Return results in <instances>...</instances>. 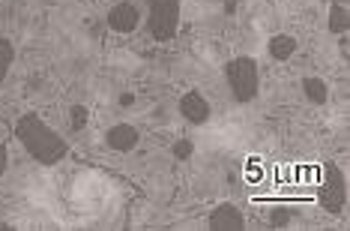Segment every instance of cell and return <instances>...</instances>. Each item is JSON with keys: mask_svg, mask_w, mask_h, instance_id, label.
<instances>
[{"mask_svg": "<svg viewBox=\"0 0 350 231\" xmlns=\"http://www.w3.org/2000/svg\"><path fill=\"white\" fill-rule=\"evenodd\" d=\"M15 138L25 145V150L39 165H57L69 150L66 138H63L57 130H51V126L39 114H33V111L21 114V121L15 123Z\"/></svg>", "mask_w": 350, "mask_h": 231, "instance_id": "6da1fadb", "label": "cell"}, {"mask_svg": "<svg viewBox=\"0 0 350 231\" xmlns=\"http://www.w3.org/2000/svg\"><path fill=\"white\" fill-rule=\"evenodd\" d=\"M225 82L230 87V93H234L237 102H252L254 97H258L260 90V73H258V63H254L252 58H234L228 60L225 66Z\"/></svg>", "mask_w": 350, "mask_h": 231, "instance_id": "7a4b0ae2", "label": "cell"}, {"mask_svg": "<svg viewBox=\"0 0 350 231\" xmlns=\"http://www.w3.org/2000/svg\"><path fill=\"white\" fill-rule=\"evenodd\" d=\"M180 0H147V30L156 42H168L180 30Z\"/></svg>", "mask_w": 350, "mask_h": 231, "instance_id": "3957f363", "label": "cell"}, {"mask_svg": "<svg viewBox=\"0 0 350 231\" xmlns=\"http://www.w3.org/2000/svg\"><path fill=\"white\" fill-rule=\"evenodd\" d=\"M317 202L326 213L338 217L345 210V202H347V180H345V171L338 169L336 162H326L323 165V178H321V186H317Z\"/></svg>", "mask_w": 350, "mask_h": 231, "instance_id": "277c9868", "label": "cell"}, {"mask_svg": "<svg viewBox=\"0 0 350 231\" xmlns=\"http://www.w3.org/2000/svg\"><path fill=\"white\" fill-rule=\"evenodd\" d=\"M180 114H183V121H189L192 126H204L213 114V106L206 102L201 90H189L180 97Z\"/></svg>", "mask_w": 350, "mask_h": 231, "instance_id": "5b68a950", "label": "cell"}, {"mask_svg": "<svg viewBox=\"0 0 350 231\" xmlns=\"http://www.w3.org/2000/svg\"><path fill=\"white\" fill-rule=\"evenodd\" d=\"M210 228L213 231H243L245 228V217H243V210L237 204L221 202V204L213 207V213H210Z\"/></svg>", "mask_w": 350, "mask_h": 231, "instance_id": "8992f818", "label": "cell"}, {"mask_svg": "<svg viewBox=\"0 0 350 231\" xmlns=\"http://www.w3.org/2000/svg\"><path fill=\"white\" fill-rule=\"evenodd\" d=\"M141 25V12L135 3H117L108 10V27L114 34H135Z\"/></svg>", "mask_w": 350, "mask_h": 231, "instance_id": "52a82bcc", "label": "cell"}, {"mask_svg": "<svg viewBox=\"0 0 350 231\" xmlns=\"http://www.w3.org/2000/svg\"><path fill=\"white\" fill-rule=\"evenodd\" d=\"M138 141H141V132L135 130L132 123H114V126H108V132H105V145H108V150H114V154H129V150H135Z\"/></svg>", "mask_w": 350, "mask_h": 231, "instance_id": "ba28073f", "label": "cell"}, {"mask_svg": "<svg viewBox=\"0 0 350 231\" xmlns=\"http://www.w3.org/2000/svg\"><path fill=\"white\" fill-rule=\"evenodd\" d=\"M269 58L278 60V63H284V60H291L293 54H297V36H291V34H275L273 39H269Z\"/></svg>", "mask_w": 350, "mask_h": 231, "instance_id": "9c48e42d", "label": "cell"}, {"mask_svg": "<svg viewBox=\"0 0 350 231\" xmlns=\"http://www.w3.org/2000/svg\"><path fill=\"white\" fill-rule=\"evenodd\" d=\"M302 93H306V99L312 102V106H326V99H329V87L317 75H308L306 82H302Z\"/></svg>", "mask_w": 350, "mask_h": 231, "instance_id": "30bf717a", "label": "cell"}, {"mask_svg": "<svg viewBox=\"0 0 350 231\" xmlns=\"http://www.w3.org/2000/svg\"><path fill=\"white\" fill-rule=\"evenodd\" d=\"M350 27V12H347V3H332L329 6V30L338 36H345Z\"/></svg>", "mask_w": 350, "mask_h": 231, "instance_id": "8fae6325", "label": "cell"}, {"mask_svg": "<svg viewBox=\"0 0 350 231\" xmlns=\"http://www.w3.org/2000/svg\"><path fill=\"white\" fill-rule=\"evenodd\" d=\"M12 60H15V49H12V42H10V39H0V87H3L6 75H10Z\"/></svg>", "mask_w": 350, "mask_h": 231, "instance_id": "7c38bea8", "label": "cell"}, {"mask_svg": "<svg viewBox=\"0 0 350 231\" xmlns=\"http://www.w3.org/2000/svg\"><path fill=\"white\" fill-rule=\"evenodd\" d=\"M87 121H90V111H87V106H72L69 108V126H72L75 132H81Z\"/></svg>", "mask_w": 350, "mask_h": 231, "instance_id": "4fadbf2b", "label": "cell"}, {"mask_svg": "<svg viewBox=\"0 0 350 231\" xmlns=\"http://www.w3.org/2000/svg\"><path fill=\"white\" fill-rule=\"evenodd\" d=\"M171 154H174V159H189L195 154V141L192 138H180V141H174V147H171Z\"/></svg>", "mask_w": 350, "mask_h": 231, "instance_id": "5bb4252c", "label": "cell"}, {"mask_svg": "<svg viewBox=\"0 0 350 231\" xmlns=\"http://www.w3.org/2000/svg\"><path fill=\"white\" fill-rule=\"evenodd\" d=\"M269 226H273V228H288L291 226V210H284V207L273 210V213H269Z\"/></svg>", "mask_w": 350, "mask_h": 231, "instance_id": "9a60e30c", "label": "cell"}, {"mask_svg": "<svg viewBox=\"0 0 350 231\" xmlns=\"http://www.w3.org/2000/svg\"><path fill=\"white\" fill-rule=\"evenodd\" d=\"M6 169H10V150H6V145H0V178L6 174Z\"/></svg>", "mask_w": 350, "mask_h": 231, "instance_id": "2e32d148", "label": "cell"}, {"mask_svg": "<svg viewBox=\"0 0 350 231\" xmlns=\"http://www.w3.org/2000/svg\"><path fill=\"white\" fill-rule=\"evenodd\" d=\"M132 102H135V93H129V90H126L123 97H120V106H123V108H129Z\"/></svg>", "mask_w": 350, "mask_h": 231, "instance_id": "e0dca14e", "label": "cell"}, {"mask_svg": "<svg viewBox=\"0 0 350 231\" xmlns=\"http://www.w3.org/2000/svg\"><path fill=\"white\" fill-rule=\"evenodd\" d=\"M332 3H347V0H332Z\"/></svg>", "mask_w": 350, "mask_h": 231, "instance_id": "ac0fdd59", "label": "cell"}]
</instances>
